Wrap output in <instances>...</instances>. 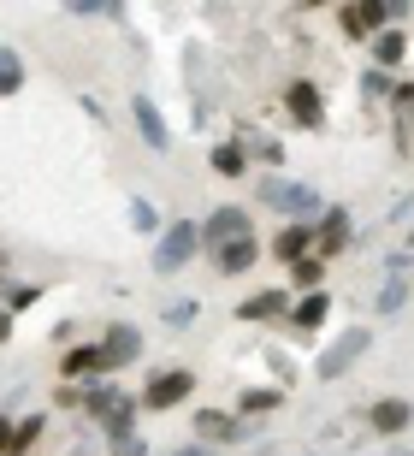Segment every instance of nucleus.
<instances>
[{
	"label": "nucleus",
	"mask_w": 414,
	"mask_h": 456,
	"mask_svg": "<svg viewBox=\"0 0 414 456\" xmlns=\"http://www.w3.org/2000/svg\"><path fill=\"white\" fill-rule=\"evenodd\" d=\"M255 196H261V208L284 214L290 225H314L320 214H326V202H320V190H314V184H296V178H284V172H261V184H255Z\"/></svg>",
	"instance_id": "f257e3e1"
},
{
	"label": "nucleus",
	"mask_w": 414,
	"mask_h": 456,
	"mask_svg": "<svg viewBox=\"0 0 414 456\" xmlns=\"http://www.w3.org/2000/svg\"><path fill=\"white\" fill-rule=\"evenodd\" d=\"M77 409L101 427V433H107V444H113V439H131V433H136V409H142V403L125 397L118 386H107V379H95V386H83V403Z\"/></svg>",
	"instance_id": "f03ea898"
},
{
	"label": "nucleus",
	"mask_w": 414,
	"mask_h": 456,
	"mask_svg": "<svg viewBox=\"0 0 414 456\" xmlns=\"http://www.w3.org/2000/svg\"><path fill=\"white\" fill-rule=\"evenodd\" d=\"M196 255H201V225L196 220L160 225V237H154V273H183Z\"/></svg>",
	"instance_id": "7ed1b4c3"
},
{
	"label": "nucleus",
	"mask_w": 414,
	"mask_h": 456,
	"mask_svg": "<svg viewBox=\"0 0 414 456\" xmlns=\"http://www.w3.org/2000/svg\"><path fill=\"white\" fill-rule=\"evenodd\" d=\"M367 350H373V332H367V326H349L344 338H331L326 350L314 355V379H344V373L355 368Z\"/></svg>",
	"instance_id": "20e7f679"
},
{
	"label": "nucleus",
	"mask_w": 414,
	"mask_h": 456,
	"mask_svg": "<svg viewBox=\"0 0 414 456\" xmlns=\"http://www.w3.org/2000/svg\"><path fill=\"white\" fill-rule=\"evenodd\" d=\"M391 18H409V6H385V0H349V6H337V30L355 36V42H373L379 30H391Z\"/></svg>",
	"instance_id": "39448f33"
},
{
	"label": "nucleus",
	"mask_w": 414,
	"mask_h": 456,
	"mask_svg": "<svg viewBox=\"0 0 414 456\" xmlns=\"http://www.w3.org/2000/svg\"><path fill=\"white\" fill-rule=\"evenodd\" d=\"M284 113H290L296 131H326V95H320V84L296 77V84L284 89Z\"/></svg>",
	"instance_id": "423d86ee"
},
{
	"label": "nucleus",
	"mask_w": 414,
	"mask_h": 456,
	"mask_svg": "<svg viewBox=\"0 0 414 456\" xmlns=\"http://www.w3.org/2000/svg\"><path fill=\"white\" fill-rule=\"evenodd\" d=\"M190 391H196V373H190V368H160L149 386H142L136 403H142V409H178Z\"/></svg>",
	"instance_id": "0eeeda50"
},
{
	"label": "nucleus",
	"mask_w": 414,
	"mask_h": 456,
	"mask_svg": "<svg viewBox=\"0 0 414 456\" xmlns=\"http://www.w3.org/2000/svg\"><path fill=\"white\" fill-rule=\"evenodd\" d=\"M95 350H101V373H118V368H131L136 355H142V326H131V321L107 326V338H101Z\"/></svg>",
	"instance_id": "6e6552de"
},
{
	"label": "nucleus",
	"mask_w": 414,
	"mask_h": 456,
	"mask_svg": "<svg viewBox=\"0 0 414 456\" xmlns=\"http://www.w3.org/2000/svg\"><path fill=\"white\" fill-rule=\"evenodd\" d=\"M255 232V225H248V208H214V214H207V225H201V249L214 255V249H225V243H237V237H248Z\"/></svg>",
	"instance_id": "1a4fd4ad"
},
{
	"label": "nucleus",
	"mask_w": 414,
	"mask_h": 456,
	"mask_svg": "<svg viewBox=\"0 0 414 456\" xmlns=\"http://www.w3.org/2000/svg\"><path fill=\"white\" fill-rule=\"evenodd\" d=\"M349 249V214L344 208H326L314 220V261H337Z\"/></svg>",
	"instance_id": "9d476101"
},
{
	"label": "nucleus",
	"mask_w": 414,
	"mask_h": 456,
	"mask_svg": "<svg viewBox=\"0 0 414 456\" xmlns=\"http://www.w3.org/2000/svg\"><path fill=\"white\" fill-rule=\"evenodd\" d=\"M367 427L379 433V439H397L414 427V403L409 397H379V403H367Z\"/></svg>",
	"instance_id": "9b49d317"
},
{
	"label": "nucleus",
	"mask_w": 414,
	"mask_h": 456,
	"mask_svg": "<svg viewBox=\"0 0 414 456\" xmlns=\"http://www.w3.org/2000/svg\"><path fill=\"white\" fill-rule=\"evenodd\" d=\"M207 261L219 267V279H243V273L261 261V237L248 232V237H237V243H225V249H214Z\"/></svg>",
	"instance_id": "f8f14e48"
},
{
	"label": "nucleus",
	"mask_w": 414,
	"mask_h": 456,
	"mask_svg": "<svg viewBox=\"0 0 414 456\" xmlns=\"http://www.w3.org/2000/svg\"><path fill=\"white\" fill-rule=\"evenodd\" d=\"M196 439L214 451V444H243V421L225 415V409H196Z\"/></svg>",
	"instance_id": "ddd939ff"
},
{
	"label": "nucleus",
	"mask_w": 414,
	"mask_h": 456,
	"mask_svg": "<svg viewBox=\"0 0 414 456\" xmlns=\"http://www.w3.org/2000/svg\"><path fill=\"white\" fill-rule=\"evenodd\" d=\"M131 118H136V131H142V142H149L154 154L172 149V131H166V113L149 102V95H131Z\"/></svg>",
	"instance_id": "4468645a"
},
{
	"label": "nucleus",
	"mask_w": 414,
	"mask_h": 456,
	"mask_svg": "<svg viewBox=\"0 0 414 456\" xmlns=\"http://www.w3.org/2000/svg\"><path fill=\"white\" fill-rule=\"evenodd\" d=\"M290 314V290H255V297H243L237 303V321H284Z\"/></svg>",
	"instance_id": "2eb2a0df"
},
{
	"label": "nucleus",
	"mask_w": 414,
	"mask_h": 456,
	"mask_svg": "<svg viewBox=\"0 0 414 456\" xmlns=\"http://www.w3.org/2000/svg\"><path fill=\"white\" fill-rule=\"evenodd\" d=\"M326 314H331V297H326V290H308V297H296V303H290V314H284V321L302 326V332H320V326H326Z\"/></svg>",
	"instance_id": "dca6fc26"
},
{
	"label": "nucleus",
	"mask_w": 414,
	"mask_h": 456,
	"mask_svg": "<svg viewBox=\"0 0 414 456\" xmlns=\"http://www.w3.org/2000/svg\"><path fill=\"white\" fill-rule=\"evenodd\" d=\"M302 255H314V225H284L272 237V261H302Z\"/></svg>",
	"instance_id": "f3484780"
},
{
	"label": "nucleus",
	"mask_w": 414,
	"mask_h": 456,
	"mask_svg": "<svg viewBox=\"0 0 414 456\" xmlns=\"http://www.w3.org/2000/svg\"><path fill=\"white\" fill-rule=\"evenodd\" d=\"M402 60H409V36H402L397 24H391V30H379V36H373V66H379V71H397Z\"/></svg>",
	"instance_id": "a211bd4d"
},
{
	"label": "nucleus",
	"mask_w": 414,
	"mask_h": 456,
	"mask_svg": "<svg viewBox=\"0 0 414 456\" xmlns=\"http://www.w3.org/2000/svg\"><path fill=\"white\" fill-rule=\"evenodd\" d=\"M60 373H66V386H77V379L101 373V350H95V344H77V350H66V355H60Z\"/></svg>",
	"instance_id": "6ab92c4d"
},
{
	"label": "nucleus",
	"mask_w": 414,
	"mask_h": 456,
	"mask_svg": "<svg viewBox=\"0 0 414 456\" xmlns=\"http://www.w3.org/2000/svg\"><path fill=\"white\" fill-rule=\"evenodd\" d=\"M207 167H214L219 178H243V172H248V149H243V142H214Z\"/></svg>",
	"instance_id": "aec40b11"
},
{
	"label": "nucleus",
	"mask_w": 414,
	"mask_h": 456,
	"mask_svg": "<svg viewBox=\"0 0 414 456\" xmlns=\"http://www.w3.org/2000/svg\"><path fill=\"white\" fill-rule=\"evenodd\" d=\"M290 290H296V297H308V290H326V261H314V255L290 261Z\"/></svg>",
	"instance_id": "412c9836"
},
{
	"label": "nucleus",
	"mask_w": 414,
	"mask_h": 456,
	"mask_svg": "<svg viewBox=\"0 0 414 456\" xmlns=\"http://www.w3.org/2000/svg\"><path fill=\"white\" fill-rule=\"evenodd\" d=\"M279 403H284L279 386H248L243 397H237V421H243V415H272Z\"/></svg>",
	"instance_id": "4be33fe9"
},
{
	"label": "nucleus",
	"mask_w": 414,
	"mask_h": 456,
	"mask_svg": "<svg viewBox=\"0 0 414 456\" xmlns=\"http://www.w3.org/2000/svg\"><path fill=\"white\" fill-rule=\"evenodd\" d=\"M24 77H30V66L18 60V48H6V42H0V102H6V95H18V89H24Z\"/></svg>",
	"instance_id": "5701e85b"
},
{
	"label": "nucleus",
	"mask_w": 414,
	"mask_h": 456,
	"mask_svg": "<svg viewBox=\"0 0 414 456\" xmlns=\"http://www.w3.org/2000/svg\"><path fill=\"white\" fill-rule=\"evenodd\" d=\"M42 427H48V415H24V421H12V456H30L36 439H42Z\"/></svg>",
	"instance_id": "b1692460"
},
{
	"label": "nucleus",
	"mask_w": 414,
	"mask_h": 456,
	"mask_svg": "<svg viewBox=\"0 0 414 456\" xmlns=\"http://www.w3.org/2000/svg\"><path fill=\"white\" fill-rule=\"evenodd\" d=\"M42 303V285H0V308L6 314H24V308Z\"/></svg>",
	"instance_id": "393cba45"
},
{
	"label": "nucleus",
	"mask_w": 414,
	"mask_h": 456,
	"mask_svg": "<svg viewBox=\"0 0 414 456\" xmlns=\"http://www.w3.org/2000/svg\"><path fill=\"white\" fill-rule=\"evenodd\" d=\"M402 303H409V279H402V273H391V279H385V290H379V303H373V308H379V314H397Z\"/></svg>",
	"instance_id": "a878e982"
},
{
	"label": "nucleus",
	"mask_w": 414,
	"mask_h": 456,
	"mask_svg": "<svg viewBox=\"0 0 414 456\" xmlns=\"http://www.w3.org/2000/svg\"><path fill=\"white\" fill-rule=\"evenodd\" d=\"M71 18H125V6L118 0H66Z\"/></svg>",
	"instance_id": "bb28decb"
},
{
	"label": "nucleus",
	"mask_w": 414,
	"mask_h": 456,
	"mask_svg": "<svg viewBox=\"0 0 414 456\" xmlns=\"http://www.w3.org/2000/svg\"><path fill=\"white\" fill-rule=\"evenodd\" d=\"M190 321H196V297H178V303H166V326H172V332H183Z\"/></svg>",
	"instance_id": "cd10ccee"
},
{
	"label": "nucleus",
	"mask_w": 414,
	"mask_h": 456,
	"mask_svg": "<svg viewBox=\"0 0 414 456\" xmlns=\"http://www.w3.org/2000/svg\"><path fill=\"white\" fill-rule=\"evenodd\" d=\"M131 225H136V232H160V208L136 196V202H131Z\"/></svg>",
	"instance_id": "c85d7f7f"
},
{
	"label": "nucleus",
	"mask_w": 414,
	"mask_h": 456,
	"mask_svg": "<svg viewBox=\"0 0 414 456\" xmlns=\"http://www.w3.org/2000/svg\"><path fill=\"white\" fill-rule=\"evenodd\" d=\"M248 154H255V160H266V167H279V160H284V142H279V136H261Z\"/></svg>",
	"instance_id": "c756f323"
},
{
	"label": "nucleus",
	"mask_w": 414,
	"mask_h": 456,
	"mask_svg": "<svg viewBox=\"0 0 414 456\" xmlns=\"http://www.w3.org/2000/svg\"><path fill=\"white\" fill-rule=\"evenodd\" d=\"M113 456H149V439L131 433V439H113Z\"/></svg>",
	"instance_id": "7c9ffc66"
},
{
	"label": "nucleus",
	"mask_w": 414,
	"mask_h": 456,
	"mask_svg": "<svg viewBox=\"0 0 414 456\" xmlns=\"http://www.w3.org/2000/svg\"><path fill=\"white\" fill-rule=\"evenodd\" d=\"M391 107H402V113H414V84H391Z\"/></svg>",
	"instance_id": "2f4dec72"
},
{
	"label": "nucleus",
	"mask_w": 414,
	"mask_h": 456,
	"mask_svg": "<svg viewBox=\"0 0 414 456\" xmlns=\"http://www.w3.org/2000/svg\"><path fill=\"white\" fill-rule=\"evenodd\" d=\"M361 95H391V84H385V71H367V77H361Z\"/></svg>",
	"instance_id": "473e14b6"
},
{
	"label": "nucleus",
	"mask_w": 414,
	"mask_h": 456,
	"mask_svg": "<svg viewBox=\"0 0 414 456\" xmlns=\"http://www.w3.org/2000/svg\"><path fill=\"white\" fill-rule=\"evenodd\" d=\"M53 403H60V409H77L83 403V386H60V391H53Z\"/></svg>",
	"instance_id": "72a5a7b5"
},
{
	"label": "nucleus",
	"mask_w": 414,
	"mask_h": 456,
	"mask_svg": "<svg viewBox=\"0 0 414 456\" xmlns=\"http://www.w3.org/2000/svg\"><path fill=\"white\" fill-rule=\"evenodd\" d=\"M0 456H12V421L0 415Z\"/></svg>",
	"instance_id": "f704fd0d"
},
{
	"label": "nucleus",
	"mask_w": 414,
	"mask_h": 456,
	"mask_svg": "<svg viewBox=\"0 0 414 456\" xmlns=\"http://www.w3.org/2000/svg\"><path fill=\"white\" fill-rule=\"evenodd\" d=\"M12 338V314H6V308H0V344Z\"/></svg>",
	"instance_id": "c9c22d12"
},
{
	"label": "nucleus",
	"mask_w": 414,
	"mask_h": 456,
	"mask_svg": "<svg viewBox=\"0 0 414 456\" xmlns=\"http://www.w3.org/2000/svg\"><path fill=\"white\" fill-rule=\"evenodd\" d=\"M409 249H414V232H409Z\"/></svg>",
	"instance_id": "e433bc0d"
},
{
	"label": "nucleus",
	"mask_w": 414,
	"mask_h": 456,
	"mask_svg": "<svg viewBox=\"0 0 414 456\" xmlns=\"http://www.w3.org/2000/svg\"><path fill=\"white\" fill-rule=\"evenodd\" d=\"M0 261H6V255H0Z\"/></svg>",
	"instance_id": "4c0bfd02"
},
{
	"label": "nucleus",
	"mask_w": 414,
	"mask_h": 456,
	"mask_svg": "<svg viewBox=\"0 0 414 456\" xmlns=\"http://www.w3.org/2000/svg\"><path fill=\"white\" fill-rule=\"evenodd\" d=\"M409 125H414V118H409Z\"/></svg>",
	"instance_id": "58836bf2"
}]
</instances>
